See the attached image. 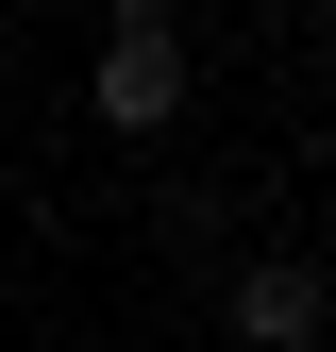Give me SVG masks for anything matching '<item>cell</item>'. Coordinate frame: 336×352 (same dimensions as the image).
Listing matches in <instances>:
<instances>
[{
  "label": "cell",
  "instance_id": "6da1fadb",
  "mask_svg": "<svg viewBox=\"0 0 336 352\" xmlns=\"http://www.w3.org/2000/svg\"><path fill=\"white\" fill-rule=\"evenodd\" d=\"M84 101H101V135H168V118H185V34H168V0H118Z\"/></svg>",
  "mask_w": 336,
  "mask_h": 352
},
{
  "label": "cell",
  "instance_id": "7a4b0ae2",
  "mask_svg": "<svg viewBox=\"0 0 336 352\" xmlns=\"http://www.w3.org/2000/svg\"><path fill=\"white\" fill-rule=\"evenodd\" d=\"M319 319H336V269H286V252L219 285V336L235 352H319Z\"/></svg>",
  "mask_w": 336,
  "mask_h": 352
}]
</instances>
